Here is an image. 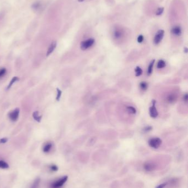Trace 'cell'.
I'll return each instance as SVG.
<instances>
[{
  "instance_id": "1",
  "label": "cell",
  "mask_w": 188,
  "mask_h": 188,
  "mask_svg": "<svg viewBox=\"0 0 188 188\" xmlns=\"http://www.w3.org/2000/svg\"><path fill=\"white\" fill-rule=\"evenodd\" d=\"M68 179V176L65 175L58 179L54 181L49 184V188H61L67 182Z\"/></svg>"
},
{
  "instance_id": "2",
  "label": "cell",
  "mask_w": 188,
  "mask_h": 188,
  "mask_svg": "<svg viewBox=\"0 0 188 188\" xmlns=\"http://www.w3.org/2000/svg\"><path fill=\"white\" fill-rule=\"evenodd\" d=\"M94 42H95V40L93 38H90L83 41L82 42H81L80 45L81 49L83 51L86 50L93 45Z\"/></svg>"
},
{
  "instance_id": "3",
  "label": "cell",
  "mask_w": 188,
  "mask_h": 188,
  "mask_svg": "<svg viewBox=\"0 0 188 188\" xmlns=\"http://www.w3.org/2000/svg\"><path fill=\"white\" fill-rule=\"evenodd\" d=\"M162 140L159 137L151 139L149 142V146L153 149H158L162 144Z\"/></svg>"
},
{
  "instance_id": "4",
  "label": "cell",
  "mask_w": 188,
  "mask_h": 188,
  "mask_svg": "<svg viewBox=\"0 0 188 188\" xmlns=\"http://www.w3.org/2000/svg\"><path fill=\"white\" fill-rule=\"evenodd\" d=\"M164 35V31L163 30H159L157 32H156L153 40V42L155 45H158L161 42L162 39L163 38Z\"/></svg>"
},
{
  "instance_id": "5",
  "label": "cell",
  "mask_w": 188,
  "mask_h": 188,
  "mask_svg": "<svg viewBox=\"0 0 188 188\" xmlns=\"http://www.w3.org/2000/svg\"><path fill=\"white\" fill-rule=\"evenodd\" d=\"M19 115H20V109L17 108L9 113L8 117L11 121L13 122H16L18 119Z\"/></svg>"
},
{
  "instance_id": "6",
  "label": "cell",
  "mask_w": 188,
  "mask_h": 188,
  "mask_svg": "<svg viewBox=\"0 0 188 188\" xmlns=\"http://www.w3.org/2000/svg\"><path fill=\"white\" fill-rule=\"evenodd\" d=\"M156 103V101L153 100L152 101V105L149 108V115L153 118H156L158 115V113L156 109V106H155Z\"/></svg>"
},
{
  "instance_id": "7",
  "label": "cell",
  "mask_w": 188,
  "mask_h": 188,
  "mask_svg": "<svg viewBox=\"0 0 188 188\" xmlns=\"http://www.w3.org/2000/svg\"><path fill=\"white\" fill-rule=\"evenodd\" d=\"M156 164L153 162H146L143 165V168L147 172H152L156 168Z\"/></svg>"
},
{
  "instance_id": "8",
  "label": "cell",
  "mask_w": 188,
  "mask_h": 188,
  "mask_svg": "<svg viewBox=\"0 0 188 188\" xmlns=\"http://www.w3.org/2000/svg\"><path fill=\"white\" fill-rule=\"evenodd\" d=\"M123 31L120 28H115L113 32V36L115 39H119L122 38L123 35Z\"/></svg>"
},
{
  "instance_id": "9",
  "label": "cell",
  "mask_w": 188,
  "mask_h": 188,
  "mask_svg": "<svg viewBox=\"0 0 188 188\" xmlns=\"http://www.w3.org/2000/svg\"><path fill=\"white\" fill-rule=\"evenodd\" d=\"M171 33L176 36H181L182 33V30L181 27L179 26H174L171 29Z\"/></svg>"
},
{
  "instance_id": "10",
  "label": "cell",
  "mask_w": 188,
  "mask_h": 188,
  "mask_svg": "<svg viewBox=\"0 0 188 188\" xmlns=\"http://www.w3.org/2000/svg\"><path fill=\"white\" fill-rule=\"evenodd\" d=\"M56 45H57L56 41H53L51 43L50 45L49 46L48 49L47 53H46V56H49V55H50V54L52 53V52L55 49Z\"/></svg>"
},
{
  "instance_id": "11",
  "label": "cell",
  "mask_w": 188,
  "mask_h": 188,
  "mask_svg": "<svg viewBox=\"0 0 188 188\" xmlns=\"http://www.w3.org/2000/svg\"><path fill=\"white\" fill-rule=\"evenodd\" d=\"M52 148V144L50 142H48L45 143V145L43 146V151L44 153H49Z\"/></svg>"
},
{
  "instance_id": "12",
  "label": "cell",
  "mask_w": 188,
  "mask_h": 188,
  "mask_svg": "<svg viewBox=\"0 0 188 188\" xmlns=\"http://www.w3.org/2000/svg\"><path fill=\"white\" fill-rule=\"evenodd\" d=\"M40 179L39 178H36L34 182H33L32 185H31L30 188H39L40 184Z\"/></svg>"
},
{
  "instance_id": "13",
  "label": "cell",
  "mask_w": 188,
  "mask_h": 188,
  "mask_svg": "<svg viewBox=\"0 0 188 188\" xmlns=\"http://www.w3.org/2000/svg\"><path fill=\"white\" fill-rule=\"evenodd\" d=\"M155 62V59H152L148 67V69H147V75H150L152 74V71H153V65H154Z\"/></svg>"
},
{
  "instance_id": "14",
  "label": "cell",
  "mask_w": 188,
  "mask_h": 188,
  "mask_svg": "<svg viewBox=\"0 0 188 188\" xmlns=\"http://www.w3.org/2000/svg\"><path fill=\"white\" fill-rule=\"evenodd\" d=\"M33 117L34 119V120H35L38 122H40V121L41 120L42 116L39 115V112L38 111H35L33 113Z\"/></svg>"
},
{
  "instance_id": "15",
  "label": "cell",
  "mask_w": 188,
  "mask_h": 188,
  "mask_svg": "<svg viewBox=\"0 0 188 188\" xmlns=\"http://www.w3.org/2000/svg\"><path fill=\"white\" fill-rule=\"evenodd\" d=\"M176 98L177 97L175 94L174 95V94H171L167 97V100L169 103H173L176 101Z\"/></svg>"
},
{
  "instance_id": "16",
  "label": "cell",
  "mask_w": 188,
  "mask_h": 188,
  "mask_svg": "<svg viewBox=\"0 0 188 188\" xmlns=\"http://www.w3.org/2000/svg\"><path fill=\"white\" fill-rule=\"evenodd\" d=\"M9 167H10V166L7 162L3 161V160H0V168L8 169L9 168Z\"/></svg>"
},
{
  "instance_id": "17",
  "label": "cell",
  "mask_w": 188,
  "mask_h": 188,
  "mask_svg": "<svg viewBox=\"0 0 188 188\" xmlns=\"http://www.w3.org/2000/svg\"><path fill=\"white\" fill-rule=\"evenodd\" d=\"M166 63L165 61L163 59H160V60H159V61L157 63V68H158V69H162L166 67Z\"/></svg>"
},
{
  "instance_id": "18",
  "label": "cell",
  "mask_w": 188,
  "mask_h": 188,
  "mask_svg": "<svg viewBox=\"0 0 188 188\" xmlns=\"http://www.w3.org/2000/svg\"><path fill=\"white\" fill-rule=\"evenodd\" d=\"M19 80V78H18V77H13L12 79V80H11V82H10V83H9V84H8V85L7 86V89L8 90V89H9L12 85H13V84L14 83H16V82H17V81H18Z\"/></svg>"
},
{
  "instance_id": "19",
  "label": "cell",
  "mask_w": 188,
  "mask_h": 188,
  "mask_svg": "<svg viewBox=\"0 0 188 188\" xmlns=\"http://www.w3.org/2000/svg\"><path fill=\"white\" fill-rule=\"evenodd\" d=\"M140 89L143 91H146L148 88V84L146 82H143L140 84Z\"/></svg>"
},
{
  "instance_id": "20",
  "label": "cell",
  "mask_w": 188,
  "mask_h": 188,
  "mask_svg": "<svg viewBox=\"0 0 188 188\" xmlns=\"http://www.w3.org/2000/svg\"><path fill=\"white\" fill-rule=\"evenodd\" d=\"M126 110L131 114H135L136 113V110L132 106H128L126 107Z\"/></svg>"
},
{
  "instance_id": "21",
  "label": "cell",
  "mask_w": 188,
  "mask_h": 188,
  "mask_svg": "<svg viewBox=\"0 0 188 188\" xmlns=\"http://www.w3.org/2000/svg\"><path fill=\"white\" fill-rule=\"evenodd\" d=\"M142 74H143L142 69L138 66L136 67V68H135V75H136V77H139Z\"/></svg>"
},
{
  "instance_id": "22",
  "label": "cell",
  "mask_w": 188,
  "mask_h": 188,
  "mask_svg": "<svg viewBox=\"0 0 188 188\" xmlns=\"http://www.w3.org/2000/svg\"><path fill=\"white\" fill-rule=\"evenodd\" d=\"M164 11V7H159L156 11V15L157 16H159L162 15Z\"/></svg>"
},
{
  "instance_id": "23",
  "label": "cell",
  "mask_w": 188,
  "mask_h": 188,
  "mask_svg": "<svg viewBox=\"0 0 188 188\" xmlns=\"http://www.w3.org/2000/svg\"><path fill=\"white\" fill-rule=\"evenodd\" d=\"M49 169L52 172H57L58 170V167L55 164H51L49 166Z\"/></svg>"
},
{
  "instance_id": "24",
  "label": "cell",
  "mask_w": 188,
  "mask_h": 188,
  "mask_svg": "<svg viewBox=\"0 0 188 188\" xmlns=\"http://www.w3.org/2000/svg\"><path fill=\"white\" fill-rule=\"evenodd\" d=\"M7 70L6 68H2L0 69V78L3 77L6 73Z\"/></svg>"
},
{
  "instance_id": "25",
  "label": "cell",
  "mask_w": 188,
  "mask_h": 188,
  "mask_svg": "<svg viewBox=\"0 0 188 188\" xmlns=\"http://www.w3.org/2000/svg\"><path fill=\"white\" fill-rule=\"evenodd\" d=\"M56 90H57V96H56V100L57 101H59L61 98V95H62V91H61V90H60L58 88H57Z\"/></svg>"
},
{
  "instance_id": "26",
  "label": "cell",
  "mask_w": 188,
  "mask_h": 188,
  "mask_svg": "<svg viewBox=\"0 0 188 188\" xmlns=\"http://www.w3.org/2000/svg\"><path fill=\"white\" fill-rule=\"evenodd\" d=\"M40 6H41V4L39 2H36L33 5L32 7L33 8V9H38L40 8Z\"/></svg>"
},
{
  "instance_id": "27",
  "label": "cell",
  "mask_w": 188,
  "mask_h": 188,
  "mask_svg": "<svg viewBox=\"0 0 188 188\" xmlns=\"http://www.w3.org/2000/svg\"><path fill=\"white\" fill-rule=\"evenodd\" d=\"M152 129V127L151 126H147L143 128V131L144 133H147V132H149V131H151Z\"/></svg>"
},
{
  "instance_id": "28",
  "label": "cell",
  "mask_w": 188,
  "mask_h": 188,
  "mask_svg": "<svg viewBox=\"0 0 188 188\" xmlns=\"http://www.w3.org/2000/svg\"><path fill=\"white\" fill-rule=\"evenodd\" d=\"M143 40H144L143 36V35H140L137 38V42L138 43H141V42H143Z\"/></svg>"
},
{
  "instance_id": "29",
  "label": "cell",
  "mask_w": 188,
  "mask_h": 188,
  "mask_svg": "<svg viewBox=\"0 0 188 188\" xmlns=\"http://www.w3.org/2000/svg\"><path fill=\"white\" fill-rule=\"evenodd\" d=\"M8 141V139L7 137H3L0 139V144H5L7 143Z\"/></svg>"
},
{
  "instance_id": "30",
  "label": "cell",
  "mask_w": 188,
  "mask_h": 188,
  "mask_svg": "<svg viewBox=\"0 0 188 188\" xmlns=\"http://www.w3.org/2000/svg\"><path fill=\"white\" fill-rule=\"evenodd\" d=\"M167 183H162L161 184H159L158 187H157L156 188H164L167 185Z\"/></svg>"
},
{
  "instance_id": "31",
  "label": "cell",
  "mask_w": 188,
  "mask_h": 188,
  "mask_svg": "<svg viewBox=\"0 0 188 188\" xmlns=\"http://www.w3.org/2000/svg\"><path fill=\"white\" fill-rule=\"evenodd\" d=\"M188 96L187 94H185V95L183 96V101L185 102H188Z\"/></svg>"
},
{
  "instance_id": "32",
  "label": "cell",
  "mask_w": 188,
  "mask_h": 188,
  "mask_svg": "<svg viewBox=\"0 0 188 188\" xmlns=\"http://www.w3.org/2000/svg\"><path fill=\"white\" fill-rule=\"evenodd\" d=\"M184 50H184V51H185V53H187V52H188V49H187V47H185V48L184 49Z\"/></svg>"
},
{
  "instance_id": "33",
  "label": "cell",
  "mask_w": 188,
  "mask_h": 188,
  "mask_svg": "<svg viewBox=\"0 0 188 188\" xmlns=\"http://www.w3.org/2000/svg\"><path fill=\"white\" fill-rule=\"evenodd\" d=\"M84 1V0H78V2H83Z\"/></svg>"
}]
</instances>
